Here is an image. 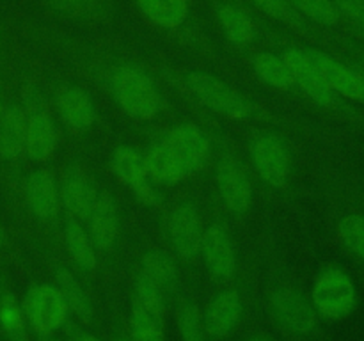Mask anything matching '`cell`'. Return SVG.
<instances>
[{
	"instance_id": "6da1fadb",
	"label": "cell",
	"mask_w": 364,
	"mask_h": 341,
	"mask_svg": "<svg viewBox=\"0 0 364 341\" xmlns=\"http://www.w3.org/2000/svg\"><path fill=\"white\" fill-rule=\"evenodd\" d=\"M114 102L127 116L137 121H149L162 110V94L155 80L137 64H121L109 80Z\"/></svg>"
},
{
	"instance_id": "7a4b0ae2",
	"label": "cell",
	"mask_w": 364,
	"mask_h": 341,
	"mask_svg": "<svg viewBox=\"0 0 364 341\" xmlns=\"http://www.w3.org/2000/svg\"><path fill=\"white\" fill-rule=\"evenodd\" d=\"M21 308L28 327L45 340L63 329L71 315L57 284L50 283L28 288L21 298Z\"/></svg>"
},
{
	"instance_id": "3957f363",
	"label": "cell",
	"mask_w": 364,
	"mask_h": 341,
	"mask_svg": "<svg viewBox=\"0 0 364 341\" xmlns=\"http://www.w3.org/2000/svg\"><path fill=\"white\" fill-rule=\"evenodd\" d=\"M311 304L322 318H347L358 304V290L352 277L338 266L323 269L313 284Z\"/></svg>"
},
{
	"instance_id": "277c9868",
	"label": "cell",
	"mask_w": 364,
	"mask_h": 341,
	"mask_svg": "<svg viewBox=\"0 0 364 341\" xmlns=\"http://www.w3.org/2000/svg\"><path fill=\"white\" fill-rule=\"evenodd\" d=\"M187 85L203 105L228 119L242 121L252 116L251 103L231 85L213 75L192 71L187 75Z\"/></svg>"
},
{
	"instance_id": "5b68a950",
	"label": "cell",
	"mask_w": 364,
	"mask_h": 341,
	"mask_svg": "<svg viewBox=\"0 0 364 341\" xmlns=\"http://www.w3.org/2000/svg\"><path fill=\"white\" fill-rule=\"evenodd\" d=\"M249 155L263 183L272 188L287 187L290 180L291 162L283 139L274 134L256 135L249 146Z\"/></svg>"
},
{
	"instance_id": "8992f818",
	"label": "cell",
	"mask_w": 364,
	"mask_h": 341,
	"mask_svg": "<svg viewBox=\"0 0 364 341\" xmlns=\"http://www.w3.org/2000/svg\"><path fill=\"white\" fill-rule=\"evenodd\" d=\"M110 169L117 180L146 206H156L162 201L156 185L149 180L142 153L132 146H117L110 156Z\"/></svg>"
},
{
	"instance_id": "52a82bcc",
	"label": "cell",
	"mask_w": 364,
	"mask_h": 341,
	"mask_svg": "<svg viewBox=\"0 0 364 341\" xmlns=\"http://www.w3.org/2000/svg\"><path fill=\"white\" fill-rule=\"evenodd\" d=\"M270 311L284 330L299 336L311 334L318 323V315L311 301L297 288H277L270 295Z\"/></svg>"
},
{
	"instance_id": "ba28073f",
	"label": "cell",
	"mask_w": 364,
	"mask_h": 341,
	"mask_svg": "<svg viewBox=\"0 0 364 341\" xmlns=\"http://www.w3.org/2000/svg\"><path fill=\"white\" fill-rule=\"evenodd\" d=\"M217 190L220 201L235 215H242L252 205L255 190H252L251 178L238 160L226 156L217 163Z\"/></svg>"
},
{
	"instance_id": "9c48e42d",
	"label": "cell",
	"mask_w": 364,
	"mask_h": 341,
	"mask_svg": "<svg viewBox=\"0 0 364 341\" xmlns=\"http://www.w3.org/2000/svg\"><path fill=\"white\" fill-rule=\"evenodd\" d=\"M174 155L183 163L187 174L199 173L208 163L212 146L205 131L194 123H180L169 130L164 139Z\"/></svg>"
},
{
	"instance_id": "30bf717a",
	"label": "cell",
	"mask_w": 364,
	"mask_h": 341,
	"mask_svg": "<svg viewBox=\"0 0 364 341\" xmlns=\"http://www.w3.org/2000/svg\"><path fill=\"white\" fill-rule=\"evenodd\" d=\"M199 254L213 279L226 283L237 274V251L233 240L219 224H212L205 229Z\"/></svg>"
},
{
	"instance_id": "8fae6325",
	"label": "cell",
	"mask_w": 364,
	"mask_h": 341,
	"mask_svg": "<svg viewBox=\"0 0 364 341\" xmlns=\"http://www.w3.org/2000/svg\"><path fill=\"white\" fill-rule=\"evenodd\" d=\"M169 238L178 258L191 261L199 256L203 240V222L199 210L192 202H181L169 215Z\"/></svg>"
},
{
	"instance_id": "7c38bea8",
	"label": "cell",
	"mask_w": 364,
	"mask_h": 341,
	"mask_svg": "<svg viewBox=\"0 0 364 341\" xmlns=\"http://www.w3.org/2000/svg\"><path fill=\"white\" fill-rule=\"evenodd\" d=\"M23 195L28 210L36 219L52 222L59 217L60 192L59 180L46 169H36L23 181Z\"/></svg>"
},
{
	"instance_id": "4fadbf2b",
	"label": "cell",
	"mask_w": 364,
	"mask_h": 341,
	"mask_svg": "<svg viewBox=\"0 0 364 341\" xmlns=\"http://www.w3.org/2000/svg\"><path fill=\"white\" fill-rule=\"evenodd\" d=\"M306 55L309 57L311 64L331 91L348 99H354V102H361V73L350 70L343 63L331 57L329 53L320 52V50H306Z\"/></svg>"
},
{
	"instance_id": "5bb4252c",
	"label": "cell",
	"mask_w": 364,
	"mask_h": 341,
	"mask_svg": "<svg viewBox=\"0 0 364 341\" xmlns=\"http://www.w3.org/2000/svg\"><path fill=\"white\" fill-rule=\"evenodd\" d=\"M242 313H244V302L238 291L224 290L217 293L201 313L206 336L213 340L226 337L238 325Z\"/></svg>"
},
{
	"instance_id": "9a60e30c",
	"label": "cell",
	"mask_w": 364,
	"mask_h": 341,
	"mask_svg": "<svg viewBox=\"0 0 364 341\" xmlns=\"http://www.w3.org/2000/svg\"><path fill=\"white\" fill-rule=\"evenodd\" d=\"M59 192L60 205L70 219L85 222L98 199V192L92 187L91 180L80 169H66L63 180L59 181Z\"/></svg>"
},
{
	"instance_id": "2e32d148",
	"label": "cell",
	"mask_w": 364,
	"mask_h": 341,
	"mask_svg": "<svg viewBox=\"0 0 364 341\" xmlns=\"http://www.w3.org/2000/svg\"><path fill=\"white\" fill-rule=\"evenodd\" d=\"M87 233L98 251H109L117 240L121 226L119 206L109 192H100L91 215L85 220Z\"/></svg>"
},
{
	"instance_id": "e0dca14e",
	"label": "cell",
	"mask_w": 364,
	"mask_h": 341,
	"mask_svg": "<svg viewBox=\"0 0 364 341\" xmlns=\"http://www.w3.org/2000/svg\"><path fill=\"white\" fill-rule=\"evenodd\" d=\"M283 59L287 63L288 70L291 71L294 82L316 103V105L329 107L334 103V92L327 87L326 82L315 70L309 57L306 55V50L288 48L284 50Z\"/></svg>"
},
{
	"instance_id": "ac0fdd59",
	"label": "cell",
	"mask_w": 364,
	"mask_h": 341,
	"mask_svg": "<svg viewBox=\"0 0 364 341\" xmlns=\"http://www.w3.org/2000/svg\"><path fill=\"white\" fill-rule=\"evenodd\" d=\"M57 144H59V130L48 112L41 109H31V112L27 114V130H25V155L34 162H43L55 153Z\"/></svg>"
},
{
	"instance_id": "d6986e66",
	"label": "cell",
	"mask_w": 364,
	"mask_h": 341,
	"mask_svg": "<svg viewBox=\"0 0 364 341\" xmlns=\"http://www.w3.org/2000/svg\"><path fill=\"white\" fill-rule=\"evenodd\" d=\"M57 114L60 121L68 128L75 131H85L95 124L96 121V107L92 103L87 91L77 87V85H68L57 94Z\"/></svg>"
},
{
	"instance_id": "ffe728a7",
	"label": "cell",
	"mask_w": 364,
	"mask_h": 341,
	"mask_svg": "<svg viewBox=\"0 0 364 341\" xmlns=\"http://www.w3.org/2000/svg\"><path fill=\"white\" fill-rule=\"evenodd\" d=\"M142 160H144L149 180L156 187L159 185H162V187H174V185L183 181L185 176H187L183 163L180 162V158L174 155L173 149L164 141L149 146L148 151L142 155Z\"/></svg>"
},
{
	"instance_id": "44dd1931",
	"label": "cell",
	"mask_w": 364,
	"mask_h": 341,
	"mask_svg": "<svg viewBox=\"0 0 364 341\" xmlns=\"http://www.w3.org/2000/svg\"><path fill=\"white\" fill-rule=\"evenodd\" d=\"M25 130L27 112L23 107L16 103L4 107L0 117V156L4 160H16L25 155Z\"/></svg>"
},
{
	"instance_id": "7402d4cb",
	"label": "cell",
	"mask_w": 364,
	"mask_h": 341,
	"mask_svg": "<svg viewBox=\"0 0 364 341\" xmlns=\"http://www.w3.org/2000/svg\"><path fill=\"white\" fill-rule=\"evenodd\" d=\"M64 244L75 265L84 272H92L98 265V249L92 244L91 237L87 233V227L80 220L68 219L64 224Z\"/></svg>"
},
{
	"instance_id": "603a6c76",
	"label": "cell",
	"mask_w": 364,
	"mask_h": 341,
	"mask_svg": "<svg viewBox=\"0 0 364 341\" xmlns=\"http://www.w3.org/2000/svg\"><path fill=\"white\" fill-rule=\"evenodd\" d=\"M217 20L228 41L235 46H247L256 36L255 21L244 9L233 4H220L217 7Z\"/></svg>"
},
{
	"instance_id": "cb8c5ba5",
	"label": "cell",
	"mask_w": 364,
	"mask_h": 341,
	"mask_svg": "<svg viewBox=\"0 0 364 341\" xmlns=\"http://www.w3.org/2000/svg\"><path fill=\"white\" fill-rule=\"evenodd\" d=\"M139 9L156 27L176 28L188 16V0H137Z\"/></svg>"
},
{
	"instance_id": "d4e9b609",
	"label": "cell",
	"mask_w": 364,
	"mask_h": 341,
	"mask_svg": "<svg viewBox=\"0 0 364 341\" xmlns=\"http://www.w3.org/2000/svg\"><path fill=\"white\" fill-rule=\"evenodd\" d=\"M57 288L63 293L64 301H66L70 313H73L80 322H91L92 315H95V308L89 298L87 291L80 284L75 274L70 270L59 269L57 270Z\"/></svg>"
},
{
	"instance_id": "484cf974",
	"label": "cell",
	"mask_w": 364,
	"mask_h": 341,
	"mask_svg": "<svg viewBox=\"0 0 364 341\" xmlns=\"http://www.w3.org/2000/svg\"><path fill=\"white\" fill-rule=\"evenodd\" d=\"M251 64L259 80L270 87L284 91V89H290L295 85L291 71L288 70L283 55H276L272 52H259L252 57Z\"/></svg>"
},
{
	"instance_id": "4316f807",
	"label": "cell",
	"mask_w": 364,
	"mask_h": 341,
	"mask_svg": "<svg viewBox=\"0 0 364 341\" xmlns=\"http://www.w3.org/2000/svg\"><path fill=\"white\" fill-rule=\"evenodd\" d=\"M0 329L7 341H28V323L21 302L7 291L0 295Z\"/></svg>"
},
{
	"instance_id": "83f0119b",
	"label": "cell",
	"mask_w": 364,
	"mask_h": 341,
	"mask_svg": "<svg viewBox=\"0 0 364 341\" xmlns=\"http://www.w3.org/2000/svg\"><path fill=\"white\" fill-rule=\"evenodd\" d=\"M142 274L155 281L164 290H171L178 281V266L166 251L153 249L142 258Z\"/></svg>"
},
{
	"instance_id": "f1b7e54d",
	"label": "cell",
	"mask_w": 364,
	"mask_h": 341,
	"mask_svg": "<svg viewBox=\"0 0 364 341\" xmlns=\"http://www.w3.org/2000/svg\"><path fill=\"white\" fill-rule=\"evenodd\" d=\"M164 291L166 290L160 288L153 279H149L146 274L139 272L137 277H135V302L160 322H164V316H166Z\"/></svg>"
},
{
	"instance_id": "f546056e",
	"label": "cell",
	"mask_w": 364,
	"mask_h": 341,
	"mask_svg": "<svg viewBox=\"0 0 364 341\" xmlns=\"http://www.w3.org/2000/svg\"><path fill=\"white\" fill-rule=\"evenodd\" d=\"M130 337L134 341H166L164 322L156 320L137 302H134L130 315Z\"/></svg>"
},
{
	"instance_id": "4dcf8cb0",
	"label": "cell",
	"mask_w": 364,
	"mask_h": 341,
	"mask_svg": "<svg viewBox=\"0 0 364 341\" xmlns=\"http://www.w3.org/2000/svg\"><path fill=\"white\" fill-rule=\"evenodd\" d=\"M338 234L345 247L364 261V215L352 213L343 217L338 224Z\"/></svg>"
},
{
	"instance_id": "1f68e13d",
	"label": "cell",
	"mask_w": 364,
	"mask_h": 341,
	"mask_svg": "<svg viewBox=\"0 0 364 341\" xmlns=\"http://www.w3.org/2000/svg\"><path fill=\"white\" fill-rule=\"evenodd\" d=\"M178 330L183 341H206L203 315L194 302H183L178 309Z\"/></svg>"
},
{
	"instance_id": "d6a6232c",
	"label": "cell",
	"mask_w": 364,
	"mask_h": 341,
	"mask_svg": "<svg viewBox=\"0 0 364 341\" xmlns=\"http://www.w3.org/2000/svg\"><path fill=\"white\" fill-rule=\"evenodd\" d=\"M295 11H301L309 20L320 25H334L340 20V11L333 0H290Z\"/></svg>"
},
{
	"instance_id": "836d02e7",
	"label": "cell",
	"mask_w": 364,
	"mask_h": 341,
	"mask_svg": "<svg viewBox=\"0 0 364 341\" xmlns=\"http://www.w3.org/2000/svg\"><path fill=\"white\" fill-rule=\"evenodd\" d=\"M251 2L265 14L276 18V20L290 23L294 27H302L301 16L290 4V0H251Z\"/></svg>"
},
{
	"instance_id": "e575fe53",
	"label": "cell",
	"mask_w": 364,
	"mask_h": 341,
	"mask_svg": "<svg viewBox=\"0 0 364 341\" xmlns=\"http://www.w3.org/2000/svg\"><path fill=\"white\" fill-rule=\"evenodd\" d=\"M60 13L71 14V16H95L100 13L105 0H48Z\"/></svg>"
},
{
	"instance_id": "d590c367",
	"label": "cell",
	"mask_w": 364,
	"mask_h": 341,
	"mask_svg": "<svg viewBox=\"0 0 364 341\" xmlns=\"http://www.w3.org/2000/svg\"><path fill=\"white\" fill-rule=\"evenodd\" d=\"M340 14L364 25V0H333Z\"/></svg>"
},
{
	"instance_id": "8d00e7d4",
	"label": "cell",
	"mask_w": 364,
	"mask_h": 341,
	"mask_svg": "<svg viewBox=\"0 0 364 341\" xmlns=\"http://www.w3.org/2000/svg\"><path fill=\"white\" fill-rule=\"evenodd\" d=\"M73 341H103L102 337L95 336V334H89V332H77L73 336Z\"/></svg>"
},
{
	"instance_id": "74e56055",
	"label": "cell",
	"mask_w": 364,
	"mask_h": 341,
	"mask_svg": "<svg viewBox=\"0 0 364 341\" xmlns=\"http://www.w3.org/2000/svg\"><path fill=\"white\" fill-rule=\"evenodd\" d=\"M247 341H274V340L269 336H252V337H249Z\"/></svg>"
},
{
	"instance_id": "f35d334b",
	"label": "cell",
	"mask_w": 364,
	"mask_h": 341,
	"mask_svg": "<svg viewBox=\"0 0 364 341\" xmlns=\"http://www.w3.org/2000/svg\"><path fill=\"white\" fill-rule=\"evenodd\" d=\"M114 341H134L130 337V334H119V336L114 337Z\"/></svg>"
},
{
	"instance_id": "ab89813d",
	"label": "cell",
	"mask_w": 364,
	"mask_h": 341,
	"mask_svg": "<svg viewBox=\"0 0 364 341\" xmlns=\"http://www.w3.org/2000/svg\"><path fill=\"white\" fill-rule=\"evenodd\" d=\"M4 240H6V233H4V227H2V222H0V245L4 244Z\"/></svg>"
},
{
	"instance_id": "60d3db41",
	"label": "cell",
	"mask_w": 364,
	"mask_h": 341,
	"mask_svg": "<svg viewBox=\"0 0 364 341\" xmlns=\"http://www.w3.org/2000/svg\"><path fill=\"white\" fill-rule=\"evenodd\" d=\"M361 82H363V91H361V102L364 103V73H361Z\"/></svg>"
},
{
	"instance_id": "b9f144b4",
	"label": "cell",
	"mask_w": 364,
	"mask_h": 341,
	"mask_svg": "<svg viewBox=\"0 0 364 341\" xmlns=\"http://www.w3.org/2000/svg\"><path fill=\"white\" fill-rule=\"evenodd\" d=\"M2 110H4V105H2V99H0V117H2Z\"/></svg>"
}]
</instances>
